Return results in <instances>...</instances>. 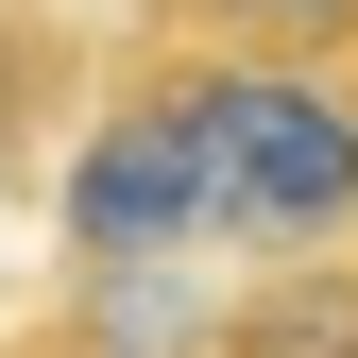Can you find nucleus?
Instances as JSON below:
<instances>
[{
  "instance_id": "f03ea898",
  "label": "nucleus",
  "mask_w": 358,
  "mask_h": 358,
  "mask_svg": "<svg viewBox=\"0 0 358 358\" xmlns=\"http://www.w3.org/2000/svg\"><path fill=\"white\" fill-rule=\"evenodd\" d=\"M52 239H69V273H120V256H188V239H222L205 154H188V120H171V85H154V69H137V85H120V103L69 137Z\"/></svg>"
},
{
  "instance_id": "7ed1b4c3",
  "label": "nucleus",
  "mask_w": 358,
  "mask_h": 358,
  "mask_svg": "<svg viewBox=\"0 0 358 358\" xmlns=\"http://www.w3.org/2000/svg\"><path fill=\"white\" fill-rule=\"evenodd\" d=\"M205 358H358V239L273 256V273H256V290L205 324Z\"/></svg>"
},
{
  "instance_id": "f257e3e1",
  "label": "nucleus",
  "mask_w": 358,
  "mask_h": 358,
  "mask_svg": "<svg viewBox=\"0 0 358 358\" xmlns=\"http://www.w3.org/2000/svg\"><path fill=\"white\" fill-rule=\"evenodd\" d=\"M154 85H171V120H188V154H205L222 239H256V256L358 239V69L188 34V52H154Z\"/></svg>"
},
{
  "instance_id": "20e7f679",
  "label": "nucleus",
  "mask_w": 358,
  "mask_h": 358,
  "mask_svg": "<svg viewBox=\"0 0 358 358\" xmlns=\"http://www.w3.org/2000/svg\"><path fill=\"white\" fill-rule=\"evenodd\" d=\"M188 34H239V52H324L358 69V0H171Z\"/></svg>"
}]
</instances>
